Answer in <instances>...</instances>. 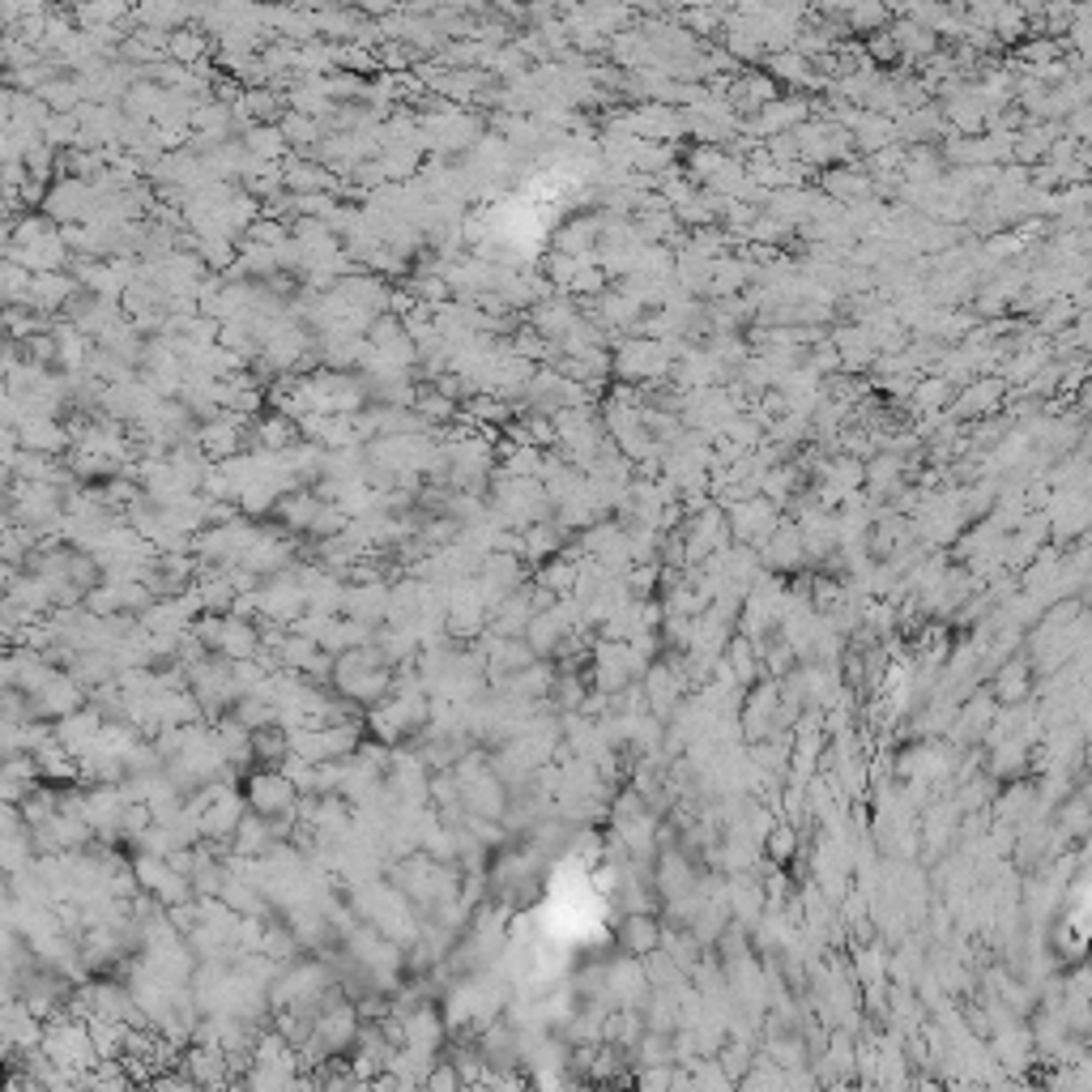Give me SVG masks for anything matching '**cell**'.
Wrapping results in <instances>:
<instances>
[{"label":"cell","instance_id":"6da1fadb","mask_svg":"<svg viewBox=\"0 0 1092 1092\" xmlns=\"http://www.w3.org/2000/svg\"><path fill=\"white\" fill-rule=\"evenodd\" d=\"M244 798H247V811H256V816L265 819L300 816V786L282 768H256L247 777Z\"/></svg>","mask_w":1092,"mask_h":1092},{"label":"cell","instance_id":"7a4b0ae2","mask_svg":"<svg viewBox=\"0 0 1092 1092\" xmlns=\"http://www.w3.org/2000/svg\"><path fill=\"white\" fill-rule=\"evenodd\" d=\"M94 196H99V184L78 180V175H60L52 189H48V196H43V214L52 222H60V226H73V222L90 219Z\"/></svg>","mask_w":1092,"mask_h":1092},{"label":"cell","instance_id":"3957f363","mask_svg":"<svg viewBox=\"0 0 1092 1092\" xmlns=\"http://www.w3.org/2000/svg\"><path fill=\"white\" fill-rule=\"evenodd\" d=\"M781 99V82L768 73V69H747V73H735L730 85H726V103L735 108V115H760V111Z\"/></svg>","mask_w":1092,"mask_h":1092},{"label":"cell","instance_id":"277c9868","mask_svg":"<svg viewBox=\"0 0 1092 1092\" xmlns=\"http://www.w3.org/2000/svg\"><path fill=\"white\" fill-rule=\"evenodd\" d=\"M282 171H286V189L291 192H337L342 196V192L351 189L333 166H325L321 159H312V154H295V150L282 159Z\"/></svg>","mask_w":1092,"mask_h":1092},{"label":"cell","instance_id":"5b68a950","mask_svg":"<svg viewBox=\"0 0 1092 1092\" xmlns=\"http://www.w3.org/2000/svg\"><path fill=\"white\" fill-rule=\"evenodd\" d=\"M670 355H675V346H661V342H624L615 351V372L624 381H645L649 372H666Z\"/></svg>","mask_w":1092,"mask_h":1092},{"label":"cell","instance_id":"8992f818","mask_svg":"<svg viewBox=\"0 0 1092 1092\" xmlns=\"http://www.w3.org/2000/svg\"><path fill=\"white\" fill-rule=\"evenodd\" d=\"M768 73L777 78V82L786 85V90H823L828 78L816 69V60H807V55L798 52V48H786V52H768L765 55Z\"/></svg>","mask_w":1092,"mask_h":1092},{"label":"cell","instance_id":"52a82bcc","mask_svg":"<svg viewBox=\"0 0 1092 1092\" xmlns=\"http://www.w3.org/2000/svg\"><path fill=\"white\" fill-rule=\"evenodd\" d=\"M133 27L141 30H180L192 22L189 0H133Z\"/></svg>","mask_w":1092,"mask_h":1092},{"label":"cell","instance_id":"ba28073f","mask_svg":"<svg viewBox=\"0 0 1092 1092\" xmlns=\"http://www.w3.org/2000/svg\"><path fill=\"white\" fill-rule=\"evenodd\" d=\"M807 115H811V99H802V94H781V99H772L765 111H760V120H756V133H786V129H798V124H807Z\"/></svg>","mask_w":1092,"mask_h":1092},{"label":"cell","instance_id":"9c48e42d","mask_svg":"<svg viewBox=\"0 0 1092 1092\" xmlns=\"http://www.w3.org/2000/svg\"><path fill=\"white\" fill-rule=\"evenodd\" d=\"M219 52V43H214V34H205V30L196 27H180L171 30V39H166V60H175V64H205V55Z\"/></svg>","mask_w":1092,"mask_h":1092},{"label":"cell","instance_id":"30bf717a","mask_svg":"<svg viewBox=\"0 0 1092 1092\" xmlns=\"http://www.w3.org/2000/svg\"><path fill=\"white\" fill-rule=\"evenodd\" d=\"M888 30L897 34V43H901V60H930V55L939 52V34L922 22H913V18H892Z\"/></svg>","mask_w":1092,"mask_h":1092},{"label":"cell","instance_id":"8fae6325","mask_svg":"<svg viewBox=\"0 0 1092 1092\" xmlns=\"http://www.w3.org/2000/svg\"><path fill=\"white\" fill-rule=\"evenodd\" d=\"M282 133L291 141V150L295 154H316V145L325 141V124L316 120V115H303V111H286L282 115Z\"/></svg>","mask_w":1092,"mask_h":1092},{"label":"cell","instance_id":"7c38bea8","mask_svg":"<svg viewBox=\"0 0 1092 1092\" xmlns=\"http://www.w3.org/2000/svg\"><path fill=\"white\" fill-rule=\"evenodd\" d=\"M244 145L256 159H270V163H282L291 154V141L282 133V124H252V129H244Z\"/></svg>","mask_w":1092,"mask_h":1092},{"label":"cell","instance_id":"4fadbf2b","mask_svg":"<svg viewBox=\"0 0 1092 1092\" xmlns=\"http://www.w3.org/2000/svg\"><path fill=\"white\" fill-rule=\"evenodd\" d=\"M39 99H43V103H48L52 111H78L85 103V90H82V82H78V78L60 73V78H52V82L39 90Z\"/></svg>","mask_w":1092,"mask_h":1092},{"label":"cell","instance_id":"5bb4252c","mask_svg":"<svg viewBox=\"0 0 1092 1092\" xmlns=\"http://www.w3.org/2000/svg\"><path fill=\"white\" fill-rule=\"evenodd\" d=\"M679 22L696 39H721V27H726V9H717V4H691V9H683Z\"/></svg>","mask_w":1092,"mask_h":1092},{"label":"cell","instance_id":"9a60e30c","mask_svg":"<svg viewBox=\"0 0 1092 1092\" xmlns=\"http://www.w3.org/2000/svg\"><path fill=\"white\" fill-rule=\"evenodd\" d=\"M862 48H867V55H871V64H897L901 60V43H897V34L892 30L883 27V30H874V34H867L862 39Z\"/></svg>","mask_w":1092,"mask_h":1092},{"label":"cell","instance_id":"2e32d148","mask_svg":"<svg viewBox=\"0 0 1092 1092\" xmlns=\"http://www.w3.org/2000/svg\"><path fill=\"white\" fill-rule=\"evenodd\" d=\"M624 948H631V952H649L657 943V927L649 922V918H628V927H624Z\"/></svg>","mask_w":1092,"mask_h":1092},{"label":"cell","instance_id":"e0dca14e","mask_svg":"<svg viewBox=\"0 0 1092 1092\" xmlns=\"http://www.w3.org/2000/svg\"><path fill=\"white\" fill-rule=\"evenodd\" d=\"M568 291H573V295H589V300H594V295L606 291V270H598V265H589V261H585V265L576 270V277H573V286H568Z\"/></svg>","mask_w":1092,"mask_h":1092},{"label":"cell","instance_id":"ac0fdd59","mask_svg":"<svg viewBox=\"0 0 1092 1092\" xmlns=\"http://www.w3.org/2000/svg\"><path fill=\"white\" fill-rule=\"evenodd\" d=\"M709 4H717V9H738L742 0H709Z\"/></svg>","mask_w":1092,"mask_h":1092}]
</instances>
